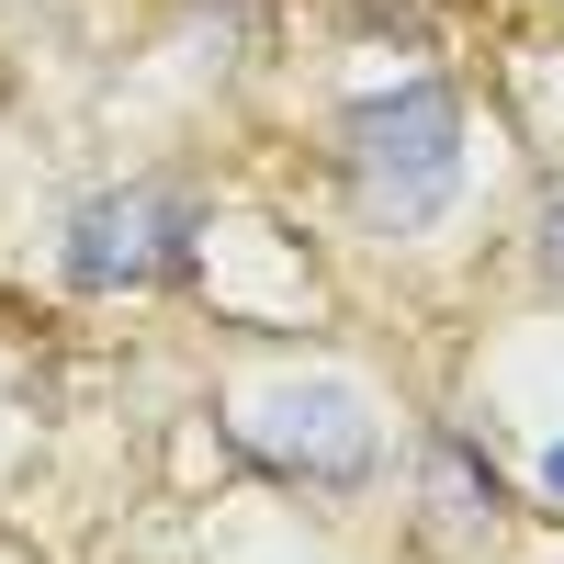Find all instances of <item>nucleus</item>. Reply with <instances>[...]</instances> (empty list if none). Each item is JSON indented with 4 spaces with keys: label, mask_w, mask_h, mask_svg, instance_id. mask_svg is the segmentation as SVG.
Wrapping results in <instances>:
<instances>
[{
    "label": "nucleus",
    "mask_w": 564,
    "mask_h": 564,
    "mask_svg": "<svg viewBox=\"0 0 564 564\" xmlns=\"http://www.w3.org/2000/svg\"><path fill=\"white\" fill-rule=\"evenodd\" d=\"M350 181L384 226H430L463 181V102L441 79H406V90H372L350 113Z\"/></svg>",
    "instance_id": "f257e3e1"
},
{
    "label": "nucleus",
    "mask_w": 564,
    "mask_h": 564,
    "mask_svg": "<svg viewBox=\"0 0 564 564\" xmlns=\"http://www.w3.org/2000/svg\"><path fill=\"white\" fill-rule=\"evenodd\" d=\"M181 238H193V215H181L170 193H102V204H79V226H68V282H79V294L159 282V271H181Z\"/></svg>",
    "instance_id": "f03ea898"
},
{
    "label": "nucleus",
    "mask_w": 564,
    "mask_h": 564,
    "mask_svg": "<svg viewBox=\"0 0 564 564\" xmlns=\"http://www.w3.org/2000/svg\"><path fill=\"white\" fill-rule=\"evenodd\" d=\"M271 452H282V463H305L316 486H350L361 463H372V417H361V395H339V384L282 395V406H271Z\"/></svg>",
    "instance_id": "7ed1b4c3"
},
{
    "label": "nucleus",
    "mask_w": 564,
    "mask_h": 564,
    "mask_svg": "<svg viewBox=\"0 0 564 564\" xmlns=\"http://www.w3.org/2000/svg\"><path fill=\"white\" fill-rule=\"evenodd\" d=\"M542 271H553V282H564V204H553V215H542Z\"/></svg>",
    "instance_id": "20e7f679"
},
{
    "label": "nucleus",
    "mask_w": 564,
    "mask_h": 564,
    "mask_svg": "<svg viewBox=\"0 0 564 564\" xmlns=\"http://www.w3.org/2000/svg\"><path fill=\"white\" fill-rule=\"evenodd\" d=\"M542 486H553V497H564V441H553V463H542Z\"/></svg>",
    "instance_id": "39448f33"
}]
</instances>
